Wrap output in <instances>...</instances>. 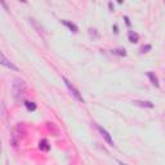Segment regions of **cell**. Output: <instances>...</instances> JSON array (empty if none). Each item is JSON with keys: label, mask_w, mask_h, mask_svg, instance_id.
Masks as SVG:
<instances>
[{"label": "cell", "mask_w": 165, "mask_h": 165, "mask_svg": "<svg viewBox=\"0 0 165 165\" xmlns=\"http://www.w3.org/2000/svg\"><path fill=\"white\" fill-rule=\"evenodd\" d=\"M62 80H63V81H64V84H66V87L68 88V90H70V92H71L72 94H74V97L76 98L77 101H80V102H84V98H82L81 95H80V92H79V90H77L76 88H75L74 85H72L71 82H70L68 80H67V79H66V77H64V76L62 77Z\"/></svg>", "instance_id": "6da1fadb"}, {"label": "cell", "mask_w": 165, "mask_h": 165, "mask_svg": "<svg viewBox=\"0 0 165 165\" xmlns=\"http://www.w3.org/2000/svg\"><path fill=\"white\" fill-rule=\"evenodd\" d=\"M13 92H14V97H22L23 92H25V85H23L22 80H15L14 84H13Z\"/></svg>", "instance_id": "7a4b0ae2"}, {"label": "cell", "mask_w": 165, "mask_h": 165, "mask_svg": "<svg viewBox=\"0 0 165 165\" xmlns=\"http://www.w3.org/2000/svg\"><path fill=\"white\" fill-rule=\"evenodd\" d=\"M97 128H98V130H99L101 135H102L103 138H105V141L107 142V143L110 144V146H115V143H113V141H112V138H111V135L107 133V130H106V129H103L102 126H99V125H98Z\"/></svg>", "instance_id": "3957f363"}, {"label": "cell", "mask_w": 165, "mask_h": 165, "mask_svg": "<svg viewBox=\"0 0 165 165\" xmlns=\"http://www.w3.org/2000/svg\"><path fill=\"white\" fill-rule=\"evenodd\" d=\"M0 57H1V64H3V66H7L8 68H10V70H14V71H18V67H17V66H14V64H13L10 61H8V59L5 58L4 53H1V54H0Z\"/></svg>", "instance_id": "277c9868"}, {"label": "cell", "mask_w": 165, "mask_h": 165, "mask_svg": "<svg viewBox=\"0 0 165 165\" xmlns=\"http://www.w3.org/2000/svg\"><path fill=\"white\" fill-rule=\"evenodd\" d=\"M133 103L137 105V106H141V107H147V108L154 107V105H152L151 102H148V101H134Z\"/></svg>", "instance_id": "5b68a950"}, {"label": "cell", "mask_w": 165, "mask_h": 165, "mask_svg": "<svg viewBox=\"0 0 165 165\" xmlns=\"http://www.w3.org/2000/svg\"><path fill=\"white\" fill-rule=\"evenodd\" d=\"M128 39L130 43H137V41L139 40V35L137 32H134V31H129L128 32Z\"/></svg>", "instance_id": "8992f818"}, {"label": "cell", "mask_w": 165, "mask_h": 165, "mask_svg": "<svg viewBox=\"0 0 165 165\" xmlns=\"http://www.w3.org/2000/svg\"><path fill=\"white\" fill-rule=\"evenodd\" d=\"M147 76H148V77H150V80H151L152 85H155V87H156V88H159V80H157L156 75H155V74H154V72L148 71V72H147Z\"/></svg>", "instance_id": "52a82bcc"}, {"label": "cell", "mask_w": 165, "mask_h": 165, "mask_svg": "<svg viewBox=\"0 0 165 165\" xmlns=\"http://www.w3.org/2000/svg\"><path fill=\"white\" fill-rule=\"evenodd\" d=\"M62 23H63V25H66L67 27H68L70 30L72 31V32H75V34H76L77 31H79V28H77V26H76V25H74V23H71V22H68V21L63 19V21H62Z\"/></svg>", "instance_id": "ba28073f"}, {"label": "cell", "mask_w": 165, "mask_h": 165, "mask_svg": "<svg viewBox=\"0 0 165 165\" xmlns=\"http://www.w3.org/2000/svg\"><path fill=\"white\" fill-rule=\"evenodd\" d=\"M39 147H40V150H43V151H49V150H50V146H49L46 139H41L40 143H39Z\"/></svg>", "instance_id": "9c48e42d"}, {"label": "cell", "mask_w": 165, "mask_h": 165, "mask_svg": "<svg viewBox=\"0 0 165 165\" xmlns=\"http://www.w3.org/2000/svg\"><path fill=\"white\" fill-rule=\"evenodd\" d=\"M111 53L116 54V56H120V57H125L126 56L125 49H113V50H111Z\"/></svg>", "instance_id": "30bf717a"}, {"label": "cell", "mask_w": 165, "mask_h": 165, "mask_svg": "<svg viewBox=\"0 0 165 165\" xmlns=\"http://www.w3.org/2000/svg\"><path fill=\"white\" fill-rule=\"evenodd\" d=\"M25 106L28 111H35L36 110V105L34 102H30V101H26L25 102Z\"/></svg>", "instance_id": "8fae6325"}, {"label": "cell", "mask_w": 165, "mask_h": 165, "mask_svg": "<svg viewBox=\"0 0 165 165\" xmlns=\"http://www.w3.org/2000/svg\"><path fill=\"white\" fill-rule=\"evenodd\" d=\"M151 49V45H146V46H143V48L141 49V53H146L147 50H150Z\"/></svg>", "instance_id": "7c38bea8"}, {"label": "cell", "mask_w": 165, "mask_h": 165, "mask_svg": "<svg viewBox=\"0 0 165 165\" xmlns=\"http://www.w3.org/2000/svg\"><path fill=\"white\" fill-rule=\"evenodd\" d=\"M113 31H115V32H116V34H117V32H119V31H117V26H116V25H115V26H113Z\"/></svg>", "instance_id": "4fadbf2b"}, {"label": "cell", "mask_w": 165, "mask_h": 165, "mask_svg": "<svg viewBox=\"0 0 165 165\" xmlns=\"http://www.w3.org/2000/svg\"><path fill=\"white\" fill-rule=\"evenodd\" d=\"M119 164H120V165H126V164H124L123 161H119Z\"/></svg>", "instance_id": "5bb4252c"}]
</instances>
